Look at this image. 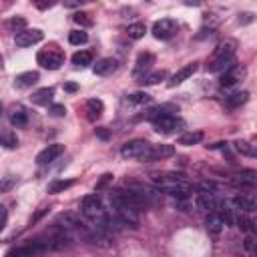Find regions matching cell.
I'll use <instances>...</instances> for the list:
<instances>
[{"label":"cell","mask_w":257,"mask_h":257,"mask_svg":"<svg viewBox=\"0 0 257 257\" xmlns=\"http://www.w3.org/2000/svg\"><path fill=\"white\" fill-rule=\"evenodd\" d=\"M153 181H155V185L159 187V189H163L165 193H169V195H175V197H187L189 195V191L193 189V185L185 179V177H181V175H171V173H165V175H155L153 177Z\"/></svg>","instance_id":"cell-1"},{"label":"cell","mask_w":257,"mask_h":257,"mask_svg":"<svg viewBox=\"0 0 257 257\" xmlns=\"http://www.w3.org/2000/svg\"><path fill=\"white\" fill-rule=\"evenodd\" d=\"M108 201H110V205H112V215L116 217V221H120V223H124V225H128V227H133V229L139 227V211L133 209V207L122 199L120 191L112 193V195L108 197Z\"/></svg>","instance_id":"cell-2"},{"label":"cell","mask_w":257,"mask_h":257,"mask_svg":"<svg viewBox=\"0 0 257 257\" xmlns=\"http://www.w3.org/2000/svg\"><path fill=\"white\" fill-rule=\"evenodd\" d=\"M233 52H235V42L227 40V42L219 44L217 50H215V54H213V60L207 64V70L209 72H221V70L225 72V70L237 66L235 64V58H233Z\"/></svg>","instance_id":"cell-3"},{"label":"cell","mask_w":257,"mask_h":257,"mask_svg":"<svg viewBox=\"0 0 257 257\" xmlns=\"http://www.w3.org/2000/svg\"><path fill=\"white\" fill-rule=\"evenodd\" d=\"M151 151V143L143 141V139H135V141H128L120 147V155L124 159H137V161H145L147 155Z\"/></svg>","instance_id":"cell-4"},{"label":"cell","mask_w":257,"mask_h":257,"mask_svg":"<svg viewBox=\"0 0 257 257\" xmlns=\"http://www.w3.org/2000/svg\"><path fill=\"white\" fill-rule=\"evenodd\" d=\"M153 126H155V131H157V133L173 135V133L183 131L185 122H183L179 116H175V114H163V116H159V118H155V120H153Z\"/></svg>","instance_id":"cell-5"},{"label":"cell","mask_w":257,"mask_h":257,"mask_svg":"<svg viewBox=\"0 0 257 257\" xmlns=\"http://www.w3.org/2000/svg\"><path fill=\"white\" fill-rule=\"evenodd\" d=\"M36 60L42 68H48V70H56L62 66L64 62V54L58 52V50H40L36 54Z\"/></svg>","instance_id":"cell-6"},{"label":"cell","mask_w":257,"mask_h":257,"mask_svg":"<svg viewBox=\"0 0 257 257\" xmlns=\"http://www.w3.org/2000/svg\"><path fill=\"white\" fill-rule=\"evenodd\" d=\"M175 32H177V22L171 18H161L153 24V36L157 40H169L175 36Z\"/></svg>","instance_id":"cell-7"},{"label":"cell","mask_w":257,"mask_h":257,"mask_svg":"<svg viewBox=\"0 0 257 257\" xmlns=\"http://www.w3.org/2000/svg\"><path fill=\"white\" fill-rule=\"evenodd\" d=\"M44 38V34H42V30H38V28H26V30H22V32H18L16 36H14V42H16V46H32V44H36V42H40Z\"/></svg>","instance_id":"cell-8"},{"label":"cell","mask_w":257,"mask_h":257,"mask_svg":"<svg viewBox=\"0 0 257 257\" xmlns=\"http://www.w3.org/2000/svg\"><path fill=\"white\" fill-rule=\"evenodd\" d=\"M62 153H64V145H60V143L48 145L44 151H40V153L36 155V163H38V165H48V163H52L56 157H60Z\"/></svg>","instance_id":"cell-9"},{"label":"cell","mask_w":257,"mask_h":257,"mask_svg":"<svg viewBox=\"0 0 257 257\" xmlns=\"http://www.w3.org/2000/svg\"><path fill=\"white\" fill-rule=\"evenodd\" d=\"M197 68H199V64H197V62H189V64H185L183 68H179V70H177V72L171 76V80H169L167 84L173 88V86H177V84L185 82L189 76H193V74L197 72Z\"/></svg>","instance_id":"cell-10"},{"label":"cell","mask_w":257,"mask_h":257,"mask_svg":"<svg viewBox=\"0 0 257 257\" xmlns=\"http://www.w3.org/2000/svg\"><path fill=\"white\" fill-rule=\"evenodd\" d=\"M8 118L16 128H22V126L28 124V112L22 104H12L10 110H8Z\"/></svg>","instance_id":"cell-11"},{"label":"cell","mask_w":257,"mask_h":257,"mask_svg":"<svg viewBox=\"0 0 257 257\" xmlns=\"http://www.w3.org/2000/svg\"><path fill=\"white\" fill-rule=\"evenodd\" d=\"M173 153H175L173 145H165V143H161V145H151V151H149V155H147L145 161H163V159L171 157Z\"/></svg>","instance_id":"cell-12"},{"label":"cell","mask_w":257,"mask_h":257,"mask_svg":"<svg viewBox=\"0 0 257 257\" xmlns=\"http://www.w3.org/2000/svg\"><path fill=\"white\" fill-rule=\"evenodd\" d=\"M155 62V56L151 52H141L137 56V62H135V78H141L145 76V72L151 68V64Z\"/></svg>","instance_id":"cell-13"},{"label":"cell","mask_w":257,"mask_h":257,"mask_svg":"<svg viewBox=\"0 0 257 257\" xmlns=\"http://www.w3.org/2000/svg\"><path fill=\"white\" fill-rule=\"evenodd\" d=\"M243 76H245V70L239 68V66H233V68H229V70L223 72V76L219 78V82H221V86H233V84H237Z\"/></svg>","instance_id":"cell-14"},{"label":"cell","mask_w":257,"mask_h":257,"mask_svg":"<svg viewBox=\"0 0 257 257\" xmlns=\"http://www.w3.org/2000/svg\"><path fill=\"white\" fill-rule=\"evenodd\" d=\"M116 70V60L114 58H100L96 60V64L92 66V72L98 76H108Z\"/></svg>","instance_id":"cell-15"},{"label":"cell","mask_w":257,"mask_h":257,"mask_svg":"<svg viewBox=\"0 0 257 257\" xmlns=\"http://www.w3.org/2000/svg\"><path fill=\"white\" fill-rule=\"evenodd\" d=\"M38 72L36 70H28V72H22V74H18L16 78H14V88H30L32 84H36L38 82Z\"/></svg>","instance_id":"cell-16"},{"label":"cell","mask_w":257,"mask_h":257,"mask_svg":"<svg viewBox=\"0 0 257 257\" xmlns=\"http://www.w3.org/2000/svg\"><path fill=\"white\" fill-rule=\"evenodd\" d=\"M52 96H54V88L44 86V88H38L36 92H32L30 100H32L34 104H38V106H48V104L52 102Z\"/></svg>","instance_id":"cell-17"},{"label":"cell","mask_w":257,"mask_h":257,"mask_svg":"<svg viewBox=\"0 0 257 257\" xmlns=\"http://www.w3.org/2000/svg\"><path fill=\"white\" fill-rule=\"evenodd\" d=\"M197 205H199L201 209L209 211V213H215V209H217V201H215L213 193H205V191H201V193L197 195Z\"/></svg>","instance_id":"cell-18"},{"label":"cell","mask_w":257,"mask_h":257,"mask_svg":"<svg viewBox=\"0 0 257 257\" xmlns=\"http://www.w3.org/2000/svg\"><path fill=\"white\" fill-rule=\"evenodd\" d=\"M231 205L235 207V211L239 213H253L255 211V201L251 197H235L231 201Z\"/></svg>","instance_id":"cell-19"},{"label":"cell","mask_w":257,"mask_h":257,"mask_svg":"<svg viewBox=\"0 0 257 257\" xmlns=\"http://www.w3.org/2000/svg\"><path fill=\"white\" fill-rule=\"evenodd\" d=\"M223 227H225V223L221 221V217L217 213H209V217H207V231H209V235H213V237L221 235Z\"/></svg>","instance_id":"cell-20"},{"label":"cell","mask_w":257,"mask_h":257,"mask_svg":"<svg viewBox=\"0 0 257 257\" xmlns=\"http://www.w3.org/2000/svg\"><path fill=\"white\" fill-rule=\"evenodd\" d=\"M0 145L6 147V149H16V147H18V137H16V133L10 131V128L0 131Z\"/></svg>","instance_id":"cell-21"},{"label":"cell","mask_w":257,"mask_h":257,"mask_svg":"<svg viewBox=\"0 0 257 257\" xmlns=\"http://www.w3.org/2000/svg\"><path fill=\"white\" fill-rule=\"evenodd\" d=\"M72 185H74L72 179H58V181H52V183L48 185V193H50V195H56V193H62V191L70 189Z\"/></svg>","instance_id":"cell-22"},{"label":"cell","mask_w":257,"mask_h":257,"mask_svg":"<svg viewBox=\"0 0 257 257\" xmlns=\"http://www.w3.org/2000/svg\"><path fill=\"white\" fill-rule=\"evenodd\" d=\"M90 62H92V54H90L88 50H78V52L72 54V64H74V66L84 68V66H88Z\"/></svg>","instance_id":"cell-23"},{"label":"cell","mask_w":257,"mask_h":257,"mask_svg":"<svg viewBox=\"0 0 257 257\" xmlns=\"http://www.w3.org/2000/svg\"><path fill=\"white\" fill-rule=\"evenodd\" d=\"M201 139H203V133H199V131H191V133H183V135L179 137V145H185V147H191V145H197V143H201Z\"/></svg>","instance_id":"cell-24"},{"label":"cell","mask_w":257,"mask_h":257,"mask_svg":"<svg viewBox=\"0 0 257 257\" xmlns=\"http://www.w3.org/2000/svg\"><path fill=\"white\" fill-rule=\"evenodd\" d=\"M145 32H147V26H145L143 22H135V24H131V26L126 28V34H128L133 40L143 38V36H145Z\"/></svg>","instance_id":"cell-25"},{"label":"cell","mask_w":257,"mask_h":257,"mask_svg":"<svg viewBox=\"0 0 257 257\" xmlns=\"http://www.w3.org/2000/svg\"><path fill=\"white\" fill-rule=\"evenodd\" d=\"M163 78H165V70H155V72H149V74L141 76L139 82H141V84H157V82H161Z\"/></svg>","instance_id":"cell-26"},{"label":"cell","mask_w":257,"mask_h":257,"mask_svg":"<svg viewBox=\"0 0 257 257\" xmlns=\"http://www.w3.org/2000/svg\"><path fill=\"white\" fill-rule=\"evenodd\" d=\"M86 106H88V118H96V116H100L102 114V108H104V104H102V100H98V98H90L88 102H86Z\"/></svg>","instance_id":"cell-27"},{"label":"cell","mask_w":257,"mask_h":257,"mask_svg":"<svg viewBox=\"0 0 257 257\" xmlns=\"http://www.w3.org/2000/svg\"><path fill=\"white\" fill-rule=\"evenodd\" d=\"M247 100H249V92H247V90L235 92V94L227 96V104H229V106H241V104H245Z\"/></svg>","instance_id":"cell-28"},{"label":"cell","mask_w":257,"mask_h":257,"mask_svg":"<svg viewBox=\"0 0 257 257\" xmlns=\"http://www.w3.org/2000/svg\"><path fill=\"white\" fill-rule=\"evenodd\" d=\"M6 26H8V30H12V32H22V30H26V20L22 18V16H14V18H10L8 22H6Z\"/></svg>","instance_id":"cell-29"},{"label":"cell","mask_w":257,"mask_h":257,"mask_svg":"<svg viewBox=\"0 0 257 257\" xmlns=\"http://www.w3.org/2000/svg\"><path fill=\"white\" fill-rule=\"evenodd\" d=\"M233 223H237V227H239V229H243V231H247V233H253V231H255V227H253V221H251L249 217H245L243 213H241V215H237Z\"/></svg>","instance_id":"cell-30"},{"label":"cell","mask_w":257,"mask_h":257,"mask_svg":"<svg viewBox=\"0 0 257 257\" xmlns=\"http://www.w3.org/2000/svg\"><path fill=\"white\" fill-rule=\"evenodd\" d=\"M126 102H131V104H147V102H151V96L147 92H131L126 96Z\"/></svg>","instance_id":"cell-31"},{"label":"cell","mask_w":257,"mask_h":257,"mask_svg":"<svg viewBox=\"0 0 257 257\" xmlns=\"http://www.w3.org/2000/svg\"><path fill=\"white\" fill-rule=\"evenodd\" d=\"M86 40H88V34H86V32H82V30H72V32L68 34V42H70V44H74V46L84 44Z\"/></svg>","instance_id":"cell-32"},{"label":"cell","mask_w":257,"mask_h":257,"mask_svg":"<svg viewBox=\"0 0 257 257\" xmlns=\"http://www.w3.org/2000/svg\"><path fill=\"white\" fill-rule=\"evenodd\" d=\"M239 183H243V185H249V187H253V185L257 183V173H255V171H251V169L243 171V173L239 175Z\"/></svg>","instance_id":"cell-33"},{"label":"cell","mask_w":257,"mask_h":257,"mask_svg":"<svg viewBox=\"0 0 257 257\" xmlns=\"http://www.w3.org/2000/svg\"><path fill=\"white\" fill-rule=\"evenodd\" d=\"M235 149H237L239 153L247 155V157H255V151H253V147H251L249 143H245V141H237V143H235Z\"/></svg>","instance_id":"cell-34"},{"label":"cell","mask_w":257,"mask_h":257,"mask_svg":"<svg viewBox=\"0 0 257 257\" xmlns=\"http://www.w3.org/2000/svg\"><path fill=\"white\" fill-rule=\"evenodd\" d=\"M14 185H16V177L6 175V177L0 181V193H8V191H10Z\"/></svg>","instance_id":"cell-35"},{"label":"cell","mask_w":257,"mask_h":257,"mask_svg":"<svg viewBox=\"0 0 257 257\" xmlns=\"http://www.w3.org/2000/svg\"><path fill=\"white\" fill-rule=\"evenodd\" d=\"M72 20H74L76 24H80V26H92V20H90L88 14H84V12H76V14L72 16Z\"/></svg>","instance_id":"cell-36"},{"label":"cell","mask_w":257,"mask_h":257,"mask_svg":"<svg viewBox=\"0 0 257 257\" xmlns=\"http://www.w3.org/2000/svg\"><path fill=\"white\" fill-rule=\"evenodd\" d=\"M50 114L52 116H64L66 114V106L64 104H50Z\"/></svg>","instance_id":"cell-37"},{"label":"cell","mask_w":257,"mask_h":257,"mask_svg":"<svg viewBox=\"0 0 257 257\" xmlns=\"http://www.w3.org/2000/svg\"><path fill=\"white\" fill-rule=\"evenodd\" d=\"M6 219H8V211H6L4 205H0V231H2L4 225H6Z\"/></svg>","instance_id":"cell-38"},{"label":"cell","mask_w":257,"mask_h":257,"mask_svg":"<svg viewBox=\"0 0 257 257\" xmlns=\"http://www.w3.org/2000/svg\"><path fill=\"white\" fill-rule=\"evenodd\" d=\"M50 6H54V2H36V8H40V10H46Z\"/></svg>","instance_id":"cell-39"},{"label":"cell","mask_w":257,"mask_h":257,"mask_svg":"<svg viewBox=\"0 0 257 257\" xmlns=\"http://www.w3.org/2000/svg\"><path fill=\"white\" fill-rule=\"evenodd\" d=\"M76 88H78V86H76L74 82H66V84H64V90H66V92H74Z\"/></svg>","instance_id":"cell-40"},{"label":"cell","mask_w":257,"mask_h":257,"mask_svg":"<svg viewBox=\"0 0 257 257\" xmlns=\"http://www.w3.org/2000/svg\"><path fill=\"white\" fill-rule=\"evenodd\" d=\"M243 18H239V22H243V24H247V22H251L253 20V16L251 14H241Z\"/></svg>","instance_id":"cell-41"},{"label":"cell","mask_w":257,"mask_h":257,"mask_svg":"<svg viewBox=\"0 0 257 257\" xmlns=\"http://www.w3.org/2000/svg\"><path fill=\"white\" fill-rule=\"evenodd\" d=\"M96 135H98L100 139H108V133H106L102 126H100V128H96Z\"/></svg>","instance_id":"cell-42"},{"label":"cell","mask_w":257,"mask_h":257,"mask_svg":"<svg viewBox=\"0 0 257 257\" xmlns=\"http://www.w3.org/2000/svg\"><path fill=\"white\" fill-rule=\"evenodd\" d=\"M245 249H249V251L253 249V237H247L245 239Z\"/></svg>","instance_id":"cell-43"},{"label":"cell","mask_w":257,"mask_h":257,"mask_svg":"<svg viewBox=\"0 0 257 257\" xmlns=\"http://www.w3.org/2000/svg\"><path fill=\"white\" fill-rule=\"evenodd\" d=\"M2 66H4V60H2V54H0V70H2Z\"/></svg>","instance_id":"cell-44"},{"label":"cell","mask_w":257,"mask_h":257,"mask_svg":"<svg viewBox=\"0 0 257 257\" xmlns=\"http://www.w3.org/2000/svg\"><path fill=\"white\" fill-rule=\"evenodd\" d=\"M0 112H2V104H0Z\"/></svg>","instance_id":"cell-45"}]
</instances>
